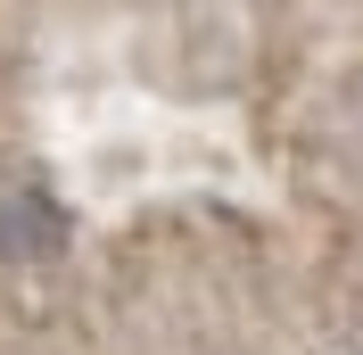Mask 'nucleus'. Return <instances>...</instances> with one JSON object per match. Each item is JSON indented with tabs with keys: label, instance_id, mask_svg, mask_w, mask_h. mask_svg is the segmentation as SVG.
<instances>
[{
	"label": "nucleus",
	"instance_id": "f257e3e1",
	"mask_svg": "<svg viewBox=\"0 0 363 355\" xmlns=\"http://www.w3.org/2000/svg\"><path fill=\"white\" fill-rule=\"evenodd\" d=\"M58 240H67V215H58L42 190L0 199V256H50Z\"/></svg>",
	"mask_w": 363,
	"mask_h": 355
}]
</instances>
